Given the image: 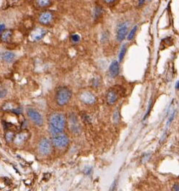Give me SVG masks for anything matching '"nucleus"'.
<instances>
[{
  "mask_svg": "<svg viewBox=\"0 0 179 191\" xmlns=\"http://www.w3.org/2000/svg\"><path fill=\"white\" fill-rule=\"evenodd\" d=\"M127 52V46L126 45H123L121 48L120 52H119V54H118V60L119 62H122L124 59V57L125 56V54H126Z\"/></svg>",
  "mask_w": 179,
  "mask_h": 191,
  "instance_id": "6ab92c4d",
  "label": "nucleus"
},
{
  "mask_svg": "<svg viewBox=\"0 0 179 191\" xmlns=\"http://www.w3.org/2000/svg\"><path fill=\"white\" fill-rule=\"evenodd\" d=\"M66 119L64 114L54 113L49 119V127L52 136L62 133L65 128Z\"/></svg>",
  "mask_w": 179,
  "mask_h": 191,
  "instance_id": "f257e3e1",
  "label": "nucleus"
},
{
  "mask_svg": "<svg viewBox=\"0 0 179 191\" xmlns=\"http://www.w3.org/2000/svg\"><path fill=\"white\" fill-rule=\"evenodd\" d=\"M129 26V24L128 22H123L118 25L116 32V39L118 42H122L126 38Z\"/></svg>",
  "mask_w": 179,
  "mask_h": 191,
  "instance_id": "39448f33",
  "label": "nucleus"
},
{
  "mask_svg": "<svg viewBox=\"0 0 179 191\" xmlns=\"http://www.w3.org/2000/svg\"><path fill=\"white\" fill-rule=\"evenodd\" d=\"M5 24H0V37H1V34H2L4 31L5 30Z\"/></svg>",
  "mask_w": 179,
  "mask_h": 191,
  "instance_id": "393cba45",
  "label": "nucleus"
},
{
  "mask_svg": "<svg viewBox=\"0 0 179 191\" xmlns=\"http://www.w3.org/2000/svg\"><path fill=\"white\" fill-rule=\"evenodd\" d=\"M17 107L18 106H16V105H15V103H13L8 102V103H5L3 104L2 108L3 111H12L13 112V111L14 110L17 108Z\"/></svg>",
  "mask_w": 179,
  "mask_h": 191,
  "instance_id": "dca6fc26",
  "label": "nucleus"
},
{
  "mask_svg": "<svg viewBox=\"0 0 179 191\" xmlns=\"http://www.w3.org/2000/svg\"><path fill=\"white\" fill-rule=\"evenodd\" d=\"M36 5L40 8H46L50 6L52 4V0H35Z\"/></svg>",
  "mask_w": 179,
  "mask_h": 191,
  "instance_id": "4468645a",
  "label": "nucleus"
},
{
  "mask_svg": "<svg viewBox=\"0 0 179 191\" xmlns=\"http://www.w3.org/2000/svg\"><path fill=\"white\" fill-rule=\"evenodd\" d=\"M15 136V133L13 131H7L6 133H5V138H6V141H8V142L13 141Z\"/></svg>",
  "mask_w": 179,
  "mask_h": 191,
  "instance_id": "f3484780",
  "label": "nucleus"
},
{
  "mask_svg": "<svg viewBox=\"0 0 179 191\" xmlns=\"http://www.w3.org/2000/svg\"><path fill=\"white\" fill-rule=\"evenodd\" d=\"M173 190L178 191L179 190V185H177V184H176V185H175L174 187H173Z\"/></svg>",
  "mask_w": 179,
  "mask_h": 191,
  "instance_id": "c85d7f7f",
  "label": "nucleus"
},
{
  "mask_svg": "<svg viewBox=\"0 0 179 191\" xmlns=\"http://www.w3.org/2000/svg\"><path fill=\"white\" fill-rule=\"evenodd\" d=\"M102 13H103V10H102V7L96 6L94 8V18H96V19L100 18L102 15Z\"/></svg>",
  "mask_w": 179,
  "mask_h": 191,
  "instance_id": "a211bd4d",
  "label": "nucleus"
},
{
  "mask_svg": "<svg viewBox=\"0 0 179 191\" xmlns=\"http://www.w3.org/2000/svg\"><path fill=\"white\" fill-rule=\"evenodd\" d=\"M58 1H62V0H58Z\"/></svg>",
  "mask_w": 179,
  "mask_h": 191,
  "instance_id": "2f4dec72",
  "label": "nucleus"
},
{
  "mask_svg": "<svg viewBox=\"0 0 179 191\" xmlns=\"http://www.w3.org/2000/svg\"><path fill=\"white\" fill-rule=\"evenodd\" d=\"M113 120L114 122L118 123V121H120V114H119V111L117 110V111H115L113 114Z\"/></svg>",
  "mask_w": 179,
  "mask_h": 191,
  "instance_id": "4be33fe9",
  "label": "nucleus"
},
{
  "mask_svg": "<svg viewBox=\"0 0 179 191\" xmlns=\"http://www.w3.org/2000/svg\"><path fill=\"white\" fill-rule=\"evenodd\" d=\"M80 98L83 103L87 105H92L96 101V98L94 95L90 92H83L80 94Z\"/></svg>",
  "mask_w": 179,
  "mask_h": 191,
  "instance_id": "1a4fd4ad",
  "label": "nucleus"
},
{
  "mask_svg": "<svg viewBox=\"0 0 179 191\" xmlns=\"http://www.w3.org/2000/svg\"><path fill=\"white\" fill-rule=\"evenodd\" d=\"M27 115H28L29 118L31 120V121L37 125H42L43 124V119L41 114L36 110L33 109V108H29L27 109Z\"/></svg>",
  "mask_w": 179,
  "mask_h": 191,
  "instance_id": "423d86ee",
  "label": "nucleus"
},
{
  "mask_svg": "<svg viewBox=\"0 0 179 191\" xmlns=\"http://www.w3.org/2000/svg\"><path fill=\"white\" fill-rule=\"evenodd\" d=\"M69 141L70 140H69L68 136L66 134H63L62 133L56 136H53V138H52L53 146L60 149L65 148L69 144Z\"/></svg>",
  "mask_w": 179,
  "mask_h": 191,
  "instance_id": "7ed1b4c3",
  "label": "nucleus"
},
{
  "mask_svg": "<svg viewBox=\"0 0 179 191\" xmlns=\"http://www.w3.org/2000/svg\"><path fill=\"white\" fill-rule=\"evenodd\" d=\"M2 59L6 62H12L15 59V54L11 51H5L2 54Z\"/></svg>",
  "mask_w": 179,
  "mask_h": 191,
  "instance_id": "2eb2a0df",
  "label": "nucleus"
},
{
  "mask_svg": "<svg viewBox=\"0 0 179 191\" xmlns=\"http://www.w3.org/2000/svg\"><path fill=\"white\" fill-rule=\"evenodd\" d=\"M0 57H1V53H0Z\"/></svg>",
  "mask_w": 179,
  "mask_h": 191,
  "instance_id": "7c9ffc66",
  "label": "nucleus"
},
{
  "mask_svg": "<svg viewBox=\"0 0 179 191\" xmlns=\"http://www.w3.org/2000/svg\"><path fill=\"white\" fill-rule=\"evenodd\" d=\"M6 93H7V92L5 90L0 91V98H3L4 96H5Z\"/></svg>",
  "mask_w": 179,
  "mask_h": 191,
  "instance_id": "bb28decb",
  "label": "nucleus"
},
{
  "mask_svg": "<svg viewBox=\"0 0 179 191\" xmlns=\"http://www.w3.org/2000/svg\"><path fill=\"white\" fill-rule=\"evenodd\" d=\"M145 1H146V0H138V5H139V6H142V5L145 3Z\"/></svg>",
  "mask_w": 179,
  "mask_h": 191,
  "instance_id": "cd10ccee",
  "label": "nucleus"
},
{
  "mask_svg": "<svg viewBox=\"0 0 179 191\" xmlns=\"http://www.w3.org/2000/svg\"><path fill=\"white\" fill-rule=\"evenodd\" d=\"M176 89H179V81H177V83H176Z\"/></svg>",
  "mask_w": 179,
  "mask_h": 191,
  "instance_id": "c756f323",
  "label": "nucleus"
},
{
  "mask_svg": "<svg viewBox=\"0 0 179 191\" xmlns=\"http://www.w3.org/2000/svg\"><path fill=\"white\" fill-rule=\"evenodd\" d=\"M72 98V92L70 89L65 86L60 87L56 92V103L60 106L65 105L70 102Z\"/></svg>",
  "mask_w": 179,
  "mask_h": 191,
  "instance_id": "f03ea898",
  "label": "nucleus"
},
{
  "mask_svg": "<svg viewBox=\"0 0 179 191\" xmlns=\"http://www.w3.org/2000/svg\"><path fill=\"white\" fill-rule=\"evenodd\" d=\"M53 19V14L51 11H46L41 13L38 17V21L43 26H48L51 24Z\"/></svg>",
  "mask_w": 179,
  "mask_h": 191,
  "instance_id": "0eeeda50",
  "label": "nucleus"
},
{
  "mask_svg": "<svg viewBox=\"0 0 179 191\" xmlns=\"http://www.w3.org/2000/svg\"><path fill=\"white\" fill-rule=\"evenodd\" d=\"M13 31L12 29H5L1 34L0 39L4 43H10L13 38Z\"/></svg>",
  "mask_w": 179,
  "mask_h": 191,
  "instance_id": "f8f14e48",
  "label": "nucleus"
},
{
  "mask_svg": "<svg viewBox=\"0 0 179 191\" xmlns=\"http://www.w3.org/2000/svg\"><path fill=\"white\" fill-rule=\"evenodd\" d=\"M104 1L108 5H111V4H113L116 0H104Z\"/></svg>",
  "mask_w": 179,
  "mask_h": 191,
  "instance_id": "a878e982",
  "label": "nucleus"
},
{
  "mask_svg": "<svg viewBox=\"0 0 179 191\" xmlns=\"http://www.w3.org/2000/svg\"><path fill=\"white\" fill-rule=\"evenodd\" d=\"M29 137V133L27 131H22L15 135V138H14L13 142L15 145H22V144H25L26 141L28 140Z\"/></svg>",
  "mask_w": 179,
  "mask_h": 191,
  "instance_id": "6e6552de",
  "label": "nucleus"
},
{
  "mask_svg": "<svg viewBox=\"0 0 179 191\" xmlns=\"http://www.w3.org/2000/svg\"><path fill=\"white\" fill-rule=\"evenodd\" d=\"M53 142L48 138H43L39 143V151L43 155H48L53 150Z\"/></svg>",
  "mask_w": 179,
  "mask_h": 191,
  "instance_id": "20e7f679",
  "label": "nucleus"
},
{
  "mask_svg": "<svg viewBox=\"0 0 179 191\" xmlns=\"http://www.w3.org/2000/svg\"><path fill=\"white\" fill-rule=\"evenodd\" d=\"M148 1H151V0H148Z\"/></svg>",
  "mask_w": 179,
  "mask_h": 191,
  "instance_id": "473e14b6",
  "label": "nucleus"
},
{
  "mask_svg": "<svg viewBox=\"0 0 179 191\" xmlns=\"http://www.w3.org/2000/svg\"><path fill=\"white\" fill-rule=\"evenodd\" d=\"M119 70H120V68H119V64L118 61H113L109 68L110 76L112 78H115L119 74Z\"/></svg>",
  "mask_w": 179,
  "mask_h": 191,
  "instance_id": "9d476101",
  "label": "nucleus"
},
{
  "mask_svg": "<svg viewBox=\"0 0 179 191\" xmlns=\"http://www.w3.org/2000/svg\"><path fill=\"white\" fill-rule=\"evenodd\" d=\"M71 40L72 42H73L74 43H78L80 42V37L78 34H73L71 35Z\"/></svg>",
  "mask_w": 179,
  "mask_h": 191,
  "instance_id": "412c9836",
  "label": "nucleus"
},
{
  "mask_svg": "<svg viewBox=\"0 0 179 191\" xmlns=\"http://www.w3.org/2000/svg\"><path fill=\"white\" fill-rule=\"evenodd\" d=\"M137 30H138V26L136 25V26H135V27H132V29L130 30V32H129V34H128L127 37L128 40L130 41V40H132V39L134 38V37H135V34H136V32H137Z\"/></svg>",
  "mask_w": 179,
  "mask_h": 191,
  "instance_id": "aec40b11",
  "label": "nucleus"
},
{
  "mask_svg": "<svg viewBox=\"0 0 179 191\" xmlns=\"http://www.w3.org/2000/svg\"><path fill=\"white\" fill-rule=\"evenodd\" d=\"M174 117H175V111H173V112L170 114V117H169L168 121H167V127H168V126L170 125V123L172 122V121H173V119H174Z\"/></svg>",
  "mask_w": 179,
  "mask_h": 191,
  "instance_id": "5701e85b",
  "label": "nucleus"
},
{
  "mask_svg": "<svg viewBox=\"0 0 179 191\" xmlns=\"http://www.w3.org/2000/svg\"><path fill=\"white\" fill-rule=\"evenodd\" d=\"M151 105H152V101L151 100V101H150V102H149V105H148V110H147V112H146V114H145V117H144V118H143V119H146L147 117H148V114H149V113H150V111H151Z\"/></svg>",
  "mask_w": 179,
  "mask_h": 191,
  "instance_id": "b1692460",
  "label": "nucleus"
},
{
  "mask_svg": "<svg viewBox=\"0 0 179 191\" xmlns=\"http://www.w3.org/2000/svg\"><path fill=\"white\" fill-rule=\"evenodd\" d=\"M107 102L109 105H113L117 100H118V95L115 91H109L107 94Z\"/></svg>",
  "mask_w": 179,
  "mask_h": 191,
  "instance_id": "ddd939ff",
  "label": "nucleus"
},
{
  "mask_svg": "<svg viewBox=\"0 0 179 191\" xmlns=\"http://www.w3.org/2000/svg\"><path fill=\"white\" fill-rule=\"evenodd\" d=\"M47 32L42 28H37L32 32V39L34 41H39L44 37Z\"/></svg>",
  "mask_w": 179,
  "mask_h": 191,
  "instance_id": "9b49d317",
  "label": "nucleus"
}]
</instances>
